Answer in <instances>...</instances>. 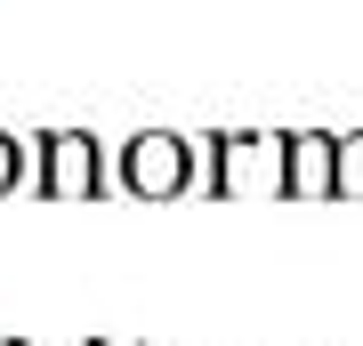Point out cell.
Wrapping results in <instances>:
<instances>
[{
    "label": "cell",
    "instance_id": "obj_3",
    "mask_svg": "<svg viewBox=\"0 0 363 346\" xmlns=\"http://www.w3.org/2000/svg\"><path fill=\"white\" fill-rule=\"evenodd\" d=\"M339 185V137L331 129H291L283 137V193L291 202H331Z\"/></svg>",
    "mask_w": 363,
    "mask_h": 346
},
{
    "label": "cell",
    "instance_id": "obj_5",
    "mask_svg": "<svg viewBox=\"0 0 363 346\" xmlns=\"http://www.w3.org/2000/svg\"><path fill=\"white\" fill-rule=\"evenodd\" d=\"M16 185H25V145L0 129V193H16Z\"/></svg>",
    "mask_w": 363,
    "mask_h": 346
},
{
    "label": "cell",
    "instance_id": "obj_1",
    "mask_svg": "<svg viewBox=\"0 0 363 346\" xmlns=\"http://www.w3.org/2000/svg\"><path fill=\"white\" fill-rule=\"evenodd\" d=\"M113 178H121L130 202H178V193L202 178V154H194V137H178V129H138V137H121Z\"/></svg>",
    "mask_w": 363,
    "mask_h": 346
},
{
    "label": "cell",
    "instance_id": "obj_2",
    "mask_svg": "<svg viewBox=\"0 0 363 346\" xmlns=\"http://www.w3.org/2000/svg\"><path fill=\"white\" fill-rule=\"evenodd\" d=\"M105 185V154L89 129H40V193L49 202H97Z\"/></svg>",
    "mask_w": 363,
    "mask_h": 346
},
{
    "label": "cell",
    "instance_id": "obj_4",
    "mask_svg": "<svg viewBox=\"0 0 363 346\" xmlns=\"http://www.w3.org/2000/svg\"><path fill=\"white\" fill-rule=\"evenodd\" d=\"M331 202H363V129L339 137V185H331Z\"/></svg>",
    "mask_w": 363,
    "mask_h": 346
}]
</instances>
